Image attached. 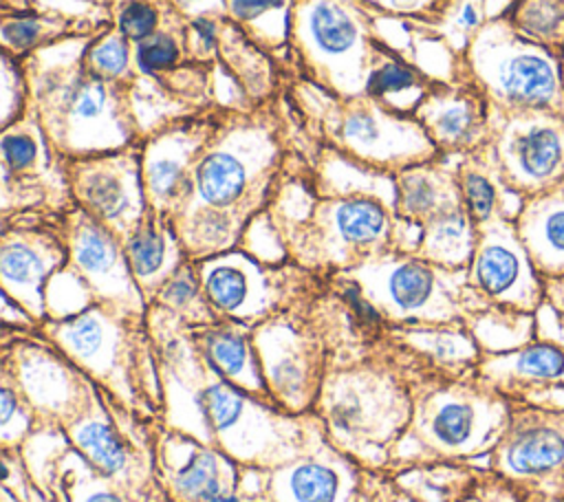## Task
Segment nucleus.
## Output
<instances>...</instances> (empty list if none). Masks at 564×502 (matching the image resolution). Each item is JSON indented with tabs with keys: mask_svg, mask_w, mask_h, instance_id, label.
Here are the masks:
<instances>
[{
	"mask_svg": "<svg viewBox=\"0 0 564 502\" xmlns=\"http://www.w3.org/2000/svg\"><path fill=\"white\" fill-rule=\"evenodd\" d=\"M520 502H564V495H520Z\"/></svg>",
	"mask_w": 564,
	"mask_h": 502,
	"instance_id": "de8ad7c7",
	"label": "nucleus"
},
{
	"mask_svg": "<svg viewBox=\"0 0 564 502\" xmlns=\"http://www.w3.org/2000/svg\"><path fill=\"white\" fill-rule=\"evenodd\" d=\"M134 317L90 304L68 317H53L44 324L46 337L68 361L101 381H117L126 352V321Z\"/></svg>",
	"mask_w": 564,
	"mask_h": 502,
	"instance_id": "4be33fe9",
	"label": "nucleus"
},
{
	"mask_svg": "<svg viewBox=\"0 0 564 502\" xmlns=\"http://www.w3.org/2000/svg\"><path fill=\"white\" fill-rule=\"evenodd\" d=\"M467 280L487 304L535 313L544 299V277L507 218L478 227Z\"/></svg>",
	"mask_w": 564,
	"mask_h": 502,
	"instance_id": "dca6fc26",
	"label": "nucleus"
},
{
	"mask_svg": "<svg viewBox=\"0 0 564 502\" xmlns=\"http://www.w3.org/2000/svg\"><path fill=\"white\" fill-rule=\"evenodd\" d=\"M289 48L311 84L335 95H364L381 44L357 0H293Z\"/></svg>",
	"mask_w": 564,
	"mask_h": 502,
	"instance_id": "39448f33",
	"label": "nucleus"
},
{
	"mask_svg": "<svg viewBox=\"0 0 564 502\" xmlns=\"http://www.w3.org/2000/svg\"><path fill=\"white\" fill-rule=\"evenodd\" d=\"M489 145L502 178L522 198L564 178V117L557 112L491 114Z\"/></svg>",
	"mask_w": 564,
	"mask_h": 502,
	"instance_id": "f8f14e48",
	"label": "nucleus"
},
{
	"mask_svg": "<svg viewBox=\"0 0 564 502\" xmlns=\"http://www.w3.org/2000/svg\"><path fill=\"white\" fill-rule=\"evenodd\" d=\"M192 401L203 418L207 443H218L234 458L245 462H291L302 456L300 427L291 418L264 407L256 401V394L247 396V390L223 379L212 365L207 381Z\"/></svg>",
	"mask_w": 564,
	"mask_h": 502,
	"instance_id": "1a4fd4ad",
	"label": "nucleus"
},
{
	"mask_svg": "<svg viewBox=\"0 0 564 502\" xmlns=\"http://www.w3.org/2000/svg\"><path fill=\"white\" fill-rule=\"evenodd\" d=\"M460 502H489V498H487V495H480V493H474V491H471V493H469L467 498H463Z\"/></svg>",
	"mask_w": 564,
	"mask_h": 502,
	"instance_id": "09e8293b",
	"label": "nucleus"
},
{
	"mask_svg": "<svg viewBox=\"0 0 564 502\" xmlns=\"http://www.w3.org/2000/svg\"><path fill=\"white\" fill-rule=\"evenodd\" d=\"M324 95L330 106L319 126L333 152L390 176L441 156L414 114L368 95L335 97L326 90Z\"/></svg>",
	"mask_w": 564,
	"mask_h": 502,
	"instance_id": "0eeeda50",
	"label": "nucleus"
},
{
	"mask_svg": "<svg viewBox=\"0 0 564 502\" xmlns=\"http://www.w3.org/2000/svg\"><path fill=\"white\" fill-rule=\"evenodd\" d=\"M487 471L520 495H564V407L511 401L507 429L487 456Z\"/></svg>",
	"mask_w": 564,
	"mask_h": 502,
	"instance_id": "9d476101",
	"label": "nucleus"
},
{
	"mask_svg": "<svg viewBox=\"0 0 564 502\" xmlns=\"http://www.w3.org/2000/svg\"><path fill=\"white\" fill-rule=\"evenodd\" d=\"M458 156H438L394 174V216L416 225L427 222L438 211L463 203L458 178Z\"/></svg>",
	"mask_w": 564,
	"mask_h": 502,
	"instance_id": "cd10ccee",
	"label": "nucleus"
},
{
	"mask_svg": "<svg viewBox=\"0 0 564 502\" xmlns=\"http://www.w3.org/2000/svg\"><path fill=\"white\" fill-rule=\"evenodd\" d=\"M84 62L95 75L108 81L134 86L139 77L134 68V44L126 40L115 24H106L104 29L88 35L84 46Z\"/></svg>",
	"mask_w": 564,
	"mask_h": 502,
	"instance_id": "ea45409f",
	"label": "nucleus"
},
{
	"mask_svg": "<svg viewBox=\"0 0 564 502\" xmlns=\"http://www.w3.org/2000/svg\"><path fill=\"white\" fill-rule=\"evenodd\" d=\"M90 33H77L22 57L35 114L57 159L112 152L141 141L130 84L108 81L84 62Z\"/></svg>",
	"mask_w": 564,
	"mask_h": 502,
	"instance_id": "f03ea898",
	"label": "nucleus"
},
{
	"mask_svg": "<svg viewBox=\"0 0 564 502\" xmlns=\"http://www.w3.org/2000/svg\"><path fill=\"white\" fill-rule=\"evenodd\" d=\"M18 383L26 399L42 412L66 416L75 421L73 414L79 412L84 399L79 396V381L73 374L68 359L51 354L46 348L26 346L18 352ZM79 416V414H77Z\"/></svg>",
	"mask_w": 564,
	"mask_h": 502,
	"instance_id": "7c9ffc66",
	"label": "nucleus"
},
{
	"mask_svg": "<svg viewBox=\"0 0 564 502\" xmlns=\"http://www.w3.org/2000/svg\"><path fill=\"white\" fill-rule=\"evenodd\" d=\"M267 388L291 410L304 407L311 399V354L300 337L282 324H262L253 337Z\"/></svg>",
	"mask_w": 564,
	"mask_h": 502,
	"instance_id": "393cba45",
	"label": "nucleus"
},
{
	"mask_svg": "<svg viewBox=\"0 0 564 502\" xmlns=\"http://www.w3.org/2000/svg\"><path fill=\"white\" fill-rule=\"evenodd\" d=\"M68 264L64 227L51 231L35 225H4L0 242L2 293L15 299L35 321L46 317V288Z\"/></svg>",
	"mask_w": 564,
	"mask_h": 502,
	"instance_id": "f3484780",
	"label": "nucleus"
},
{
	"mask_svg": "<svg viewBox=\"0 0 564 502\" xmlns=\"http://www.w3.org/2000/svg\"><path fill=\"white\" fill-rule=\"evenodd\" d=\"M403 339L425 354L430 361L452 372L454 376L476 370L482 350L467 330L465 321L456 324H419L399 330Z\"/></svg>",
	"mask_w": 564,
	"mask_h": 502,
	"instance_id": "473e14b6",
	"label": "nucleus"
},
{
	"mask_svg": "<svg viewBox=\"0 0 564 502\" xmlns=\"http://www.w3.org/2000/svg\"><path fill=\"white\" fill-rule=\"evenodd\" d=\"M123 249L130 273L148 304H152L161 284L189 260L172 220L150 209L123 240Z\"/></svg>",
	"mask_w": 564,
	"mask_h": 502,
	"instance_id": "b1692460",
	"label": "nucleus"
},
{
	"mask_svg": "<svg viewBox=\"0 0 564 502\" xmlns=\"http://www.w3.org/2000/svg\"><path fill=\"white\" fill-rule=\"evenodd\" d=\"M441 156H460L491 137V106L485 92L463 73L454 81H432L414 108Z\"/></svg>",
	"mask_w": 564,
	"mask_h": 502,
	"instance_id": "6ab92c4d",
	"label": "nucleus"
},
{
	"mask_svg": "<svg viewBox=\"0 0 564 502\" xmlns=\"http://www.w3.org/2000/svg\"><path fill=\"white\" fill-rule=\"evenodd\" d=\"M341 273L377 317L401 326L465 321L487 304L471 288L467 269H447L394 249Z\"/></svg>",
	"mask_w": 564,
	"mask_h": 502,
	"instance_id": "7ed1b4c3",
	"label": "nucleus"
},
{
	"mask_svg": "<svg viewBox=\"0 0 564 502\" xmlns=\"http://www.w3.org/2000/svg\"><path fill=\"white\" fill-rule=\"evenodd\" d=\"M187 40H189V26L176 29V31L161 29L148 40L134 44L137 73L154 79H161L165 73H172L178 66L183 51L187 48L185 44Z\"/></svg>",
	"mask_w": 564,
	"mask_h": 502,
	"instance_id": "79ce46f5",
	"label": "nucleus"
},
{
	"mask_svg": "<svg viewBox=\"0 0 564 502\" xmlns=\"http://www.w3.org/2000/svg\"><path fill=\"white\" fill-rule=\"evenodd\" d=\"M476 372L509 401L564 407V348L533 339L516 350L482 354Z\"/></svg>",
	"mask_w": 564,
	"mask_h": 502,
	"instance_id": "412c9836",
	"label": "nucleus"
},
{
	"mask_svg": "<svg viewBox=\"0 0 564 502\" xmlns=\"http://www.w3.org/2000/svg\"><path fill=\"white\" fill-rule=\"evenodd\" d=\"M430 86L432 81L423 73L414 70L412 66H408L405 62H401L399 57L388 53V48L381 46L375 59V66L370 70L364 95L394 110L414 114L416 103L421 101V97Z\"/></svg>",
	"mask_w": 564,
	"mask_h": 502,
	"instance_id": "f704fd0d",
	"label": "nucleus"
},
{
	"mask_svg": "<svg viewBox=\"0 0 564 502\" xmlns=\"http://www.w3.org/2000/svg\"><path fill=\"white\" fill-rule=\"evenodd\" d=\"M293 0H225L227 18L267 51L289 46Z\"/></svg>",
	"mask_w": 564,
	"mask_h": 502,
	"instance_id": "4c0bfd02",
	"label": "nucleus"
},
{
	"mask_svg": "<svg viewBox=\"0 0 564 502\" xmlns=\"http://www.w3.org/2000/svg\"><path fill=\"white\" fill-rule=\"evenodd\" d=\"M324 405L333 434L355 445L390 438L403 414L408 416V405L394 385L370 374L337 376L324 392Z\"/></svg>",
	"mask_w": 564,
	"mask_h": 502,
	"instance_id": "aec40b11",
	"label": "nucleus"
},
{
	"mask_svg": "<svg viewBox=\"0 0 564 502\" xmlns=\"http://www.w3.org/2000/svg\"><path fill=\"white\" fill-rule=\"evenodd\" d=\"M513 222L540 275L564 277V178L527 196Z\"/></svg>",
	"mask_w": 564,
	"mask_h": 502,
	"instance_id": "bb28decb",
	"label": "nucleus"
},
{
	"mask_svg": "<svg viewBox=\"0 0 564 502\" xmlns=\"http://www.w3.org/2000/svg\"><path fill=\"white\" fill-rule=\"evenodd\" d=\"M456 178L460 200L476 227L498 218L516 220L524 198L502 178L489 143L456 159Z\"/></svg>",
	"mask_w": 564,
	"mask_h": 502,
	"instance_id": "a878e982",
	"label": "nucleus"
},
{
	"mask_svg": "<svg viewBox=\"0 0 564 502\" xmlns=\"http://www.w3.org/2000/svg\"><path fill=\"white\" fill-rule=\"evenodd\" d=\"M152 304H156L159 308L172 313L174 317H178L181 321L192 324V326H205V324H214L220 319L205 297L194 260H185L161 284Z\"/></svg>",
	"mask_w": 564,
	"mask_h": 502,
	"instance_id": "58836bf2",
	"label": "nucleus"
},
{
	"mask_svg": "<svg viewBox=\"0 0 564 502\" xmlns=\"http://www.w3.org/2000/svg\"><path fill=\"white\" fill-rule=\"evenodd\" d=\"M282 161L278 121L264 101L223 108L198 154L172 225L189 260L231 251L264 205Z\"/></svg>",
	"mask_w": 564,
	"mask_h": 502,
	"instance_id": "f257e3e1",
	"label": "nucleus"
},
{
	"mask_svg": "<svg viewBox=\"0 0 564 502\" xmlns=\"http://www.w3.org/2000/svg\"><path fill=\"white\" fill-rule=\"evenodd\" d=\"M478 227L465 205H452L421 225V240L414 255L447 266L467 269L476 249Z\"/></svg>",
	"mask_w": 564,
	"mask_h": 502,
	"instance_id": "2f4dec72",
	"label": "nucleus"
},
{
	"mask_svg": "<svg viewBox=\"0 0 564 502\" xmlns=\"http://www.w3.org/2000/svg\"><path fill=\"white\" fill-rule=\"evenodd\" d=\"M560 62H562V79H564V48H562V53H560Z\"/></svg>",
	"mask_w": 564,
	"mask_h": 502,
	"instance_id": "8fccbe9b",
	"label": "nucleus"
},
{
	"mask_svg": "<svg viewBox=\"0 0 564 502\" xmlns=\"http://www.w3.org/2000/svg\"><path fill=\"white\" fill-rule=\"evenodd\" d=\"M533 317L535 337L564 348V277L544 280V299Z\"/></svg>",
	"mask_w": 564,
	"mask_h": 502,
	"instance_id": "c03bdc74",
	"label": "nucleus"
},
{
	"mask_svg": "<svg viewBox=\"0 0 564 502\" xmlns=\"http://www.w3.org/2000/svg\"><path fill=\"white\" fill-rule=\"evenodd\" d=\"M0 64H2V112L0 121L2 128H9L18 119H22L29 108H31V92H29V79H26V68L24 59L2 51L0 53Z\"/></svg>",
	"mask_w": 564,
	"mask_h": 502,
	"instance_id": "37998d69",
	"label": "nucleus"
},
{
	"mask_svg": "<svg viewBox=\"0 0 564 502\" xmlns=\"http://www.w3.org/2000/svg\"><path fill=\"white\" fill-rule=\"evenodd\" d=\"M352 487L350 465L335 454L300 456L271 478L275 502H348Z\"/></svg>",
	"mask_w": 564,
	"mask_h": 502,
	"instance_id": "c85d7f7f",
	"label": "nucleus"
},
{
	"mask_svg": "<svg viewBox=\"0 0 564 502\" xmlns=\"http://www.w3.org/2000/svg\"><path fill=\"white\" fill-rule=\"evenodd\" d=\"M505 15L524 37L546 46L553 53H562L564 0H513Z\"/></svg>",
	"mask_w": 564,
	"mask_h": 502,
	"instance_id": "a19ab883",
	"label": "nucleus"
},
{
	"mask_svg": "<svg viewBox=\"0 0 564 502\" xmlns=\"http://www.w3.org/2000/svg\"><path fill=\"white\" fill-rule=\"evenodd\" d=\"M394 209L377 196H324L300 218L291 251L304 266L341 271L390 251Z\"/></svg>",
	"mask_w": 564,
	"mask_h": 502,
	"instance_id": "6e6552de",
	"label": "nucleus"
},
{
	"mask_svg": "<svg viewBox=\"0 0 564 502\" xmlns=\"http://www.w3.org/2000/svg\"><path fill=\"white\" fill-rule=\"evenodd\" d=\"M196 271L216 315L245 326L280 308L304 273L234 249L196 260Z\"/></svg>",
	"mask_w": 564,
	"mask_h": 502,
	"instance_id": "ddd939ff",
	"label": "nucleus"
},
{
	"mask_svg": "<svg viewBox=\"0 0 564 502\" xmlns=\"http://www.w3.org/2000/svg\"><path fill=\"white\" fill-rule=\"evenodd\" d=\"M77 502H123V500L106 487H88L86 491L79 493Z\"/></svg>",
	"mask_w": 564,
	"mask_h": 502,
	"instance_id": "49530a36",
	"label": "nucleus"
},
{
	"mask_svg": "<svg viewBox=\"0 0 564 502\" xmlns=\"http://www.w3.org/2000/svg\"><path fill=\"white\" fill-rule=\"evenodd\" d=\"M0 167L4 214H9L13 205L33 207L44 203L51 189L70 200L64 161L51 150L31 108L22 119L2 128Z\"/></svg>",
	"mask_w": 564,
	"mask_h": 502,
	"instance_id": "a211bd4d",
	"label": "nucleus"
},
{
	"mask_svg": "<svg viewBox=\"0 0 564 502\" xmlns=\"http://www.w3.org/2000/svg\"><path fill=\"white\" fill-rule=\"evenodd\" d=\"M64 176L70 203L115 231L121 240H126L148 214L141 141L112 152L64 159Z\"/></svg>",
	"mask_w": 564,
	"mask_h": 502,
	"instance_id": "9b49d317",
	"label": "nucleus"
},
{
	"mask_svg": "<svg viewBox=\"0 0 564 502\" xmlns=\"http://www.w3.org/2000/svg\"><path fill=\"white\" fill-rule=\"evenodd\" d=\"M223 108H198L192 114L174 117L141 139V174L148 209L172 218L189 172L212 139Z\"/></svg>",
	"mask_w": 564,
	"mask_h": 502,
	"instance_id": "2eb2a0df",
	"label": "nucleus"
},
{
	"mask_svg": "<svg viewBox=\"0 0 564 502\" xmlns=\"http://www.w3.org/2000/svg\"><path fill=\"white\" fill-rule=\"evenodd\" d=\"M62 227L68 266L86 284L93 302L128 317H141L148 302L130 273L123 240L73 203Z\"/></svg>",
	"mask_w": 564,
	"mask_h": 502,
	"instance_id": "4468645a",
	"label": "nucleus"
},
{
	"mask_svg": "<svg viewBox=\"0 0 564 502\" xmlns=\"http://www.w3.org/2000/svg\"><path fill=\"white\" fill-rule=\"evenodd\" d=\"M511 401L480 379L476 370L427 392L414 410V436L441 460L474 465L487 456L507 429Z\"/></svg>",
	"mask_w": 564,
	"mask_h": 502,
	"instance_id": "423d86ee",
	"label": "nucleus"
},
{
	"mask_svg": "<svg viewBox=\"0 0 564 502\" xmlns=\"http://www.w3.org/2000/svg\"><path fill=\"white\" fill-rule=\"evenodd\" d=\"M161 462L174 493L185 502H238L229 460L207 445L172 438L163 445Z\"/></svg>",
	"mask_w": 564,
	"mask_h": 502,
	"instance_id": "5701e85b",
	"label": "nucleus"
},
{
	"mask_svg": "<svg viewBox=\"0 0 564 502\" xmlns=\"http://www.w3.org/2000/svg\"><path fill=\"white\" fill-rule=\"evenodd\" d=\"M68 434L88 462H93V467L106 478L128 471L130 454L117 429L101 416V412L79 414L68 423Z\"/></svg>",
	"mask_w": 564,
	"mask_h": 502,
	"instance_id": "c9c22d12",
	"label": "nucleus"
},
{
	"mask_svg": "<svg viewBox=\"0 0 564 502\" xmlns=\"http://www.w3.org/2000/svg\"><path fill=\"white\" fill-rule=\"evenodd\" d=\"M460 73L485 92L491 114L551 110L564 117L560 53L518 33L505 13L474 29Z\"/></svg>",
	"mask_w": 564,
	"mask_h": 502,
	"instance_id": "20e7f679",
	"label": "nucleus"
},
{
	"mask_svg": "<svg viewBox=\"0 0 564 502\" xmlns=\"http://www.w3.org/2000/svg\"><path fill=\"white\" fill-rule=\"evenodd\" d=\"M77 33L88 31H73V20L64 15H46L35 11H2V51H9L18 57H26L37 48H44Z\"/></svg>",
	"mask_w": 564,
	"mask_h": 502,
	"instance_id": "e433bc0d",
	"label": "nucleus"
},
{
	"mask_svg": "<svg viewBox=\"0 0 564 502\" xmlns=\"http://www.w3.org/2000/svg\"><path fill=\"white\" fill-rule=\"evenodd\" d=\"M194 339L203 352V359L223 379L256 396L267 392V381L258 363L260 357L245 324L218 319L214 324L198 326Z\"/></svg>",
	"mask_w": 564,
	"mask_h": 502,
	"instance_id": "c756f323",
	"label": "nucleus"
},
{
	"mask_svg": "<svg viewBox=\"0 0 564 502\" xmlns=\"http://www.w3.org/2000/svg\"><path fill=\"white\" fill-rule=\"evenodd\" d=\"M161 9L152 0H126L117 15L115 26L117 31L130 40L132 44H139L161 31Z\"/></svg>",
	"mask_w": 564,
	"mask_h": 502,
	"instance_id": "a18cd8bd",
	"label": "nucleus"
},
{
	"mask_svg": "<svg viewBox=\"0 0 564 502\" xmlns=\"http://www.w3.org/2000/svg\"><path fill=\"white\" fill-rule=\"evenodd\" d=\"M465 326L476 339L482 354L516 350L538 339L533 313L496 306V304H485L482 308L474 310L465 319Z\"/></svg>",
	"mask_w": 564,
	"mask_h": 502,
	"instance_id": "72a5a7b5",
	"label": "nucleus"
}]
</instances>
